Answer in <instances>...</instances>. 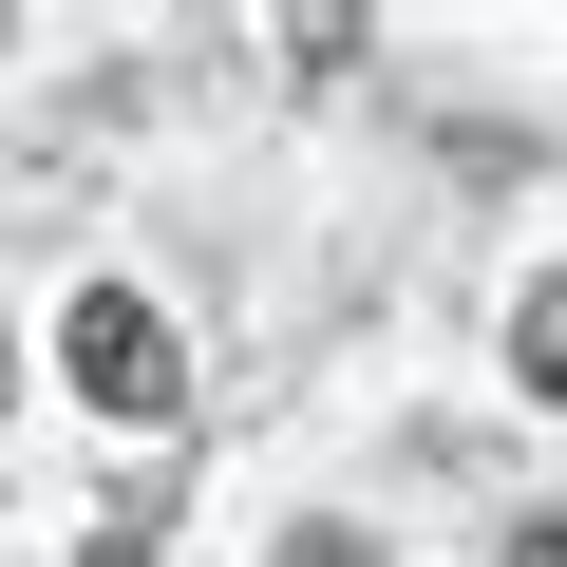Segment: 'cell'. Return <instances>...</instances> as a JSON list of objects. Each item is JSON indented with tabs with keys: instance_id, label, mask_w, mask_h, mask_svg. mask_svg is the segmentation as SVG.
Segmentation results:
<instances>
[{
	"instance_id": "cell-3",
	"label": "cell",
	"mask_w": 567,
	"mask_h": 567,
	"mask_svg": "<svg viewBox=\"0 0 567 567\" xmlns=\"http://www.w3.org/2000/svg\"><path fill=\"white\" fill-rule=\"evenodd\" d=\"M511 567H567V511H548V529H511Z\"/></svg>"
},
{
	"instance_id": "cell-2",
	"label": "cell",
	"mask_w": 567,
	"mask_h": 567,
	"mask_svg": "<svg viewBox=\"0 0 567 567\" xmlns=\"http://www.w3.org/2000/svg\"><path fill=\"white\" fill-rule=\"evenodd\" d=\"M511 360H529V398H567V284H529V303H511Z\"/></svg>"
},
{
	"instance_id": "cell-1",
	"label": "cell",
	"mask_w": 567,
	"mask_h": 567,
	"mask_svg": "<svg viewBox=\"0 0 567 567\" xmlns=\"http://www.w3.org/2000/svg\"><path fill=\"white\" fill-rule=\"evenodd\" d=\"M58 379H76L95 416H133V435H152V416L189 398V341L133 303V284H76V322H58Z\"/></svg>"
},
{
	"instance_id": "cell-4",
	"label": "cell",
	"mask_w": 567,
	"mask_h": 567,
	"mask_svg": "<svg viewBox=\"0 0 567 567\" xmlns=\"http://www.w3.org/2000/svg\"><path fill=\"white\" fill-rule=\"evenodd\" d=\"M95 567H133V548H95Z\"/></svg>"
}]
</instances>
